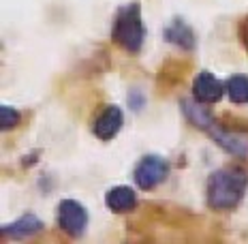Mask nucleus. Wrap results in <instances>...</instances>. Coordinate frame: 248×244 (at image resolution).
<instances>
[{
	"instance_id": "obj_6",
	"label": "nucleus",
	"mask_w": 248,
	"mask_h": 244,
	"mask_svg": "<svg viewBox=\"0 0 248 244\" xmlns=\"http://www.w3.org/2000/svg\"><path fill=\"white\" fill-rule=\"evenodd\" d=\"M225 90L227 88H223V84L212 73H208V71L199 73L193 81V97L197 103H216L223 97Z\"/></svg>"
},
{
	"instance_id": "obj_4",
	"label": "nucleus",
	"mask_w": 248,
	"mask_h": 244,
	"mask_svg": "<svg viewBox=\"0 0 248 244\" xmlns=\"http://www.w3.org/2000/svg\"><path fill=\"white\" fill-rule=\"evenodd\" d=\"M58 223L62 227V231H66L69 236H81L88 225V212L79 201L73 199H64L58 206Z\"/></svg>"
},
{
	"instance_id": "obj_9",
	"label": "nucleus",
	"mask_w": 248,
	"mask_h": 244,
	"mask_svg": "<svg viewBox=\"0 0 248 244\" xmlns=\"http://www.w3.org/2000/svg\"><path fill=\"white\" fill-rule=\"evenodd\" d=\"M227 95L237 105L248 103V77L246 75H233L227 80Z\"/></svg>"
},
{
	"instance_id": "obj_8",
	"label": "nucleus",
	"mask_w": 248,
	"mask_h": 244,
	"mask_svg": "<svg viewBox=\"0 0 248 244\" xmlns=\"http://www.w3.org/2000/svg\"><path fill=\"white\" fill-rule=\"evenodd\" d=\"M41 227H43V225H41V221L37 219V216L26 214L17 223L4 227V233H11V238H26V236H32V233H37Z\"/></svg>"
},
{
	"instance_id": "obj_2",
	"label": "nucleus",
	"mask_w": 248,
	"mask_h": 244,
	"mask_svg": "<svg viewBox=\"0 0 248 244\" xmlns=\"http://www.w3.org/2000/svg\"><path fill=\"white\" fill-rule=\"evenodd\" d=\"M111 37L122 49L131 51V54H137V51L141 49L143 26H141V11H139L137 2L126 4V7H122L120 11L116 13Z\"/></svg>"
},
{
	"instance_id": "obj_1",
	"label": "nucleus",
	"mask_w": 248,
	"mask_h": 244,
	"mask_svg": "<svg viewBox=\"0 0 248 244\" xmlns=\"http://www.w3.org/2000/svg\"><path fill=\"white\" fill-rule=\"evenodd\" d=\"M248 184V174L240 165H227L208 178V206L214 210H231L240 204Z\"/></svg>"
},
{
	"instance_id": "obj_7",
	"label": "nucleus",
	"mask_w": 248,
	"mask_h": 244,
	"mask_svg": "<svg viewBox=\"0 0 248 244\" xmlns=\"http://www.w3.org/2000/svg\"><path fill=\"white\" fill-rule=\"evenodd\" d=\"M105 204L113 212H128L137 204L135 191L131 186H113L109 193L105 195Z\"/></svg>"
},
{
	"instance_id": "obj_10",
	"label": "nucleus",
	"mask_w": 248,
	"mask_h": 244,
	"mask_svg": "<svg viewBox=\"0 0 248 244\" xmlns=\"http://www.w3.org/2000/svg\"><path fill=\"white\" fill-rule=\"evenodd\" d=\"M0 122H2V129L7 131V129H13L15 124L19 122V114L13 110V107H9V105H2L0 107Z\"/></svg>"
},
{
	"instance_id": "obj_11",
	"label": "nucleus",
	"mask_w": 248,
	"mask_h": 244,
	"mask_svg": "<svg viewBox=\"0 0 248 244\" xmlns=\"http://www.w3.org/2000/svg\"><path fill=\"white\" fill-rule=\"evenodd\" d=\"M240 39H242V45H244L246 51H248V15L242 19V24H240Z\"/></svg>"
},
{
	"instance_id": "obj_5",
	"label": "nucleus",
	"mask_w": 248,
	"mask_h": 244,
	"mask_svg": "<svg viewBox=\"0 0 248 244\" xmlns=\"http://www.w3.org/2000/svg\"><path fill=\"white\" fill-rule=\"evenodd\" d=\"M122 122H124L122 110L116 105H109V107H105V110L99 114V118L94 120V124H92V133H94L99 139H103V142H107V139H111L118 135V131L122 129Z\"/></svg>"
},
{
	"instance_id": "obj_3",
	"label": "nucleus",
	"mask_w": 248,
	"mask_h": 244,
	"mask_svg": "<svg viewBox=\"0 0 248 244\" xmlns=\"http://www.w3.org/2000/svg\"><path fill=\"white\" fill-rule=\"evenodd\" d=\"M165 176H167V163L161 157H143L133 171L135 184L141 191H150L158 186L165 180Z\"/></svg>"
}]
</instances>
